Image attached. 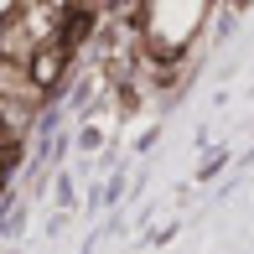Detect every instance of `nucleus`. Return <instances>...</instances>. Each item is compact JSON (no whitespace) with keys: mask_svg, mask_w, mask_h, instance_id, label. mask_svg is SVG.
Returning a JSON list of instances; mask_svg holds the SVG:
<instances>
[{"mask_svg":"<svg viewBox=\"0 0 254 254\" xmlns=\"http://www.w3.org/2000/svg\"><path fill=\"white\" fill-rule=\"evenodd\" d=\"M73 63H78V57L67 52L57 37H52V42H42V47H31L26 57H21V67H26V83H31V94H42L47 104H52V99L67 88V78H73Z\"/></svg>","mask_w":254,"mask_h":254,"instance_id":"1","label":"nucleus"}]
</instances>
